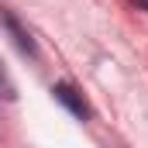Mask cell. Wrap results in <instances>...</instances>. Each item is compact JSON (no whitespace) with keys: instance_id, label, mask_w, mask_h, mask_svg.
Wrapping results in <instances>:
<instances>
[{"instance_id":"cell-1","label":"cell","mask_w":148,"mask_h":148,"mask_svg":"<svg viewBox=\"0 0 148 148\" xmlns=\"http://www.w3.org/2000/svg\"><path fill=\"white\" fill-rule=\"evenodd\" d=\"M52 93H55V100H59L62 107H69L76 117H90V107H86V100L76 93L69 83H59V86H52Z\"/></svg>"}]
</instances>
